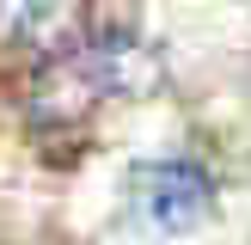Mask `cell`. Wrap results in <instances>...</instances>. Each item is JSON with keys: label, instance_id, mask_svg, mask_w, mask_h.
Listing matches in <instances>:
<instances>
[{"label": "cell", "instance_id": "3957f363", "mask_svg": "<svg viewBox=\"0 0 251 245\" xmlns=\"http://www.w3.org/2000/svg\"><path fill=\"white\" fill-rule=\"evenodd\" d=\"M68 37V0H0V49L55 55Z\"/></svg>", "mask_w": 251, "mask_h": 245}, {"label": "cell", "instance_id": "7a4b0ae2", "mask_svg": "<svg viewBox=\"0 0 251 245\" xmlns=\"http://www.w3.org/2000/svg\"><path fill=\"white\" fill-rule=\"evenodd\" d=\"M129 196H135V215L153 233H190V227H202L208 208H215V184H208V172L190 166V159H147L129 178Z\"/></svg>", "mask_w": 251, "mask_h": 245}, {"label": "cell", "instance_id": "6da1fadb", "mask_svg": "<svg viewBox=\"0 0 251 245\" xmlns=\"http://www.w3.org/2000/svg\"><path fill=\"white\" fill-rule=\"evenodd\" d=\"M147 80V55H135L123 37H74L61 43L55 55L37 61V80H31V129L55 135V129H86L98 104L110 92H135Z\"/></svg>", "mask_w": 251, "mask_h": 245}]
</instances>
